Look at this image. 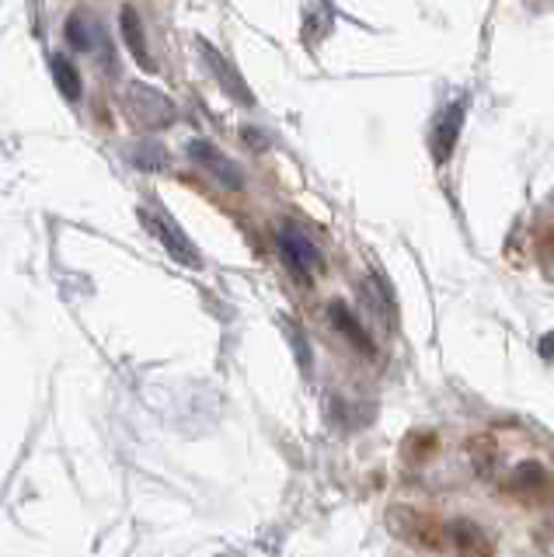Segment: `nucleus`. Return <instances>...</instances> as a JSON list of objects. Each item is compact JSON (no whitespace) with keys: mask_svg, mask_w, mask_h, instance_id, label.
Segmentation results:
<instances>
[{"mask_svg":"<svg viewBox=\"0 0 554 557\" xmlns=\"http://www.w3.org/2000/svg\"><path fill=\"white\" fill-rule=\"evenodd\" d=\"M280 251H283V261L290 265V272L297 275V278H304V283H310L321 269H324V258H321V251H318V244L310 240L300 226H283L280 231Z\"/></svg>","mask_w":554,"mask_h":557,"instance_id":"f257e3e1","label":"nucleus"},{"mask_svg":"<svg viewBox=\"0 0 554 557\" xmlns=\"http://www.w3.org/2000/svg\"><path fill=\"white\" fill-rule=\"evenodd\" d=\"M391 527L394 533L408 540L411 547H419V550H443L450 547V540H446V527H440L432 516H419V512H411V509H394L391 512Z\"/></svg>","mask_w":554,"mask_h":557,"instance_id":"f03ea898","label":"nucleus"},{"mask_svg":"<svg viewBox=\"0 0 554 557\" xmlns=\"http://www.w3.org/2000/svg\"><path fill=\"white\" fill-rule=\"evenodd\" d=\"M140 220H144L147 231L164 244V251L171 258H178L182 265H199V251L193 248V240L178 231V223L168 213H161V209H140Z\"/></svg>","mask_w":554,"mask_h":557,"instance_id":"7ed1b4c3","label":"nucleus"},{"mask_svg":"<svg viewBox=\"0 0 554 557\" xmlns=\"http://www.w3.org/2000/svg\"><path fill=\"white\" fill-rule=\"evenodd\" d=\"M188 157H193L199 168L210 171L217 182H223L227 188H241V168L231 161L227 153H220L213 144H206V139H193V144H188Z\"/></svg>","mask_w":554,"mask_h":557,"instance_id":"20e7f679","label":"nucleus"},{"mask_svg":"<svg viewBox=\"0 0 554 557\" xmlns=\"http://www.w3.org/2000/svg\"><path fill=\"white\" fill-rule=\"evenodd\" d=\"M446 540L460 557H492V540L471 519H450L446 522Z\"/></svg>","mask_w":554,"mask_h":557,"instance_id":"39448f33","label":"nucleus"},{"mask_svg":"<svg viewBox=\"0 0 554 557\" xmlns=\"http://www.w3.org/2000/svg\"><path fill=\"white\" fill-rule=\"evenodd\" d=\"M130 109L133 115L147 122V126H168L171 119H175V109H171V101H164L158 91H150V87H130Z\"/></svg>","mask_w":554,"mask_h":557,"instance_id":"423d86ee","label":"nucleus"},{"mask_svg":"<svg viewBox=\"0 0 554 557\" xmlns=\"http://www.w3.org/2000/svg\"><path fill=\"white\" fill-rule=\"evenodd\" d=\"M199 49H202V57H206V63H210V70L217 74V81H220V87L227 91L231 98H237L241 104H251V95H248V84L241 81L234 70H231V63L220 57V52L210 46V42H199Z\"/></svg>","mask_w":554,"mask_h":557,"instance_id":"0eeeda50","label":"nucleus"},{"mask_svg":"<svg viewBox=\"0 0 554 557\" xmlns=\"http://www.w3.org/2000/svg\"><path fill=\"white\" fill-rule=\"evenodd\" d=\"M101 35L106 32H101L98 17L88 11H77V14H71V22H66V39H71V46L81 52H95L101 46Z\"/></svg>","mask_w":554,"mask_h":557,"instance_id":"6e6552de","label":"nucleus"},{"mask_svg":"<svg viewBox=\"0 0 554 557\" xmlns=\"http://www.w3.org/2000/svg\"><path fill=\"white\" fill-rule=\"evenodd\" d=\"M460 115H464V101L450 104V109L440 115L436 129H432V153H436V161L454 150V139H457V129H460Z\"/></svg>","mask_w":554,"mask_h":557,"instance_id":"1a4fd4ad","label":"nucleus"},{"mask_svg":"<svg viewBox=\"0 0 554 557\" xmlns=\"http://www.w3.org/2000/svg\"><path fill=\"white\" fill-rule=\"evenodd\" d=\"M509 487H513L516 495H541V492H547V487H551L547 470L541 463H533V460L519 463L513 470V478H509Z\"/></svg>","mask_w":554,"mask_h":557,"instance_id":"9d476101","label":"nucleus"},{"mask_svg":"<svg viewBox=\"0 0 554 557\" xmlns=\"http://www.w3.org/2000/svg\"><path fill=\"white\" fill-rule=\"evenodd\" d=\"M328 318H332V324H335L356 348H362L367 356L373 352V345H370V338H367V327L359 324V318H353L349 307H345V304H332V307H328Z\"/></svg>","mask_w":554,"mask_h":557,"instance_id":"9b49d317","label":"nucleus"},{"mask_svg":"<svg viewBox=\"0 0 554 557\" xmlns=\"http://www.w3.org/2000/svg\"><path fill=\"white\" fill-rule=\"evenodd\" d=\"M123 35H126V46L133 49V57L140 60V66H147V70H153V63H150V52H147V39H144V25H140V17H136V11L133 8H126L123 11Z\"/></svg>","mask_w":554,"mask_h":557,"instance_id":"f8f14e48","label":"nucleus"},{"mask_svg":"<svg viewBox=\"0 0 554 557\" xmlns=\"http://www.w3.org/2000/svg\"><path fill=\"white\" fill-rule=\"evenodd\" d=\"M53 81L57 87L63 91V98H81V74L74 70V63L66 60V57H53Z\"/></svg>","mask_w":554,"mask_h":557,"instance_id":"ddd939ff","label":"nucleus"},{"mask_svg":"<svg viewBox=\"0 0 554 557\" xmlns=\"http://www.w3.org/2000/svg\"><path fill=\"white\" fill-rule=\"evenodd\" d=\"M541 352H544V359H551V362H554V331H551V335L541 342Z\"/></svg>","mask_w":554,"mask_h":557,"instance_id":"4468645a","label":"nucleus"}]
</instances>
